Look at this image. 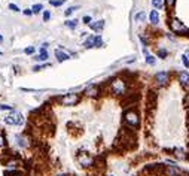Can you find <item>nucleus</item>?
<instances>
[{
    "label": "nucleus",
    "mask_w": 189,
    "mask_h": 176,
    "mask_svg": "<svg viewBox=\"0 0 189 176\" xmlns=\"http://www.w3.org/2000/svg\"><path fill=\"white\" fill-rule=\"evenodd\" d=\"M156 54H158V57H159V58H167V55H168V52H167V49H158V52H156Z\"/></svg>",
    "instance_id": "27"
},
{
    "label": "nucleus",
    "mask_w": 189,
    "mask_h": 176,
    "mask_svg": "<svg viewBox=\"0 0 189 176\" xmlns=\"http://www.w3.org/2000/svg\"><path fill=\"white\" fill-rule=\"evenodd\" d=\"M17 143L21 146V148H27L30 142H28V137L27 136H21V134H18L17 136Z\"/></svg>",
    "instance_id": "15"
},
{
    "label": "nucleus",
    "mask_w": 189,
    "mask_h": 176,
    "mask_svg": "<svg viewBox=\"0 0 189 176\" xmlns=\"http://www.w3.org/2000/svg\"><path fill=\"white\" fill-rule=\"evenodd\" d=\"M110 90H112L113 94H125L127 91V85H125V81L124 79H113L112 84H110Z\"/></svg>",
    "instance_id": "4"
},
{
    "label": "nucleus",
    "mask_w": 189,
    "mask_h": 176,
    "mask_svg": "<svg viewBox=\"0 0 189 176\" xmlns=\"http://www.w3.org/2000/svg\"><path fill=\"white\" fill-rule=\"evenodd\" d=\"M164 175L167 176H185V172L179 169L177 166H168V167H165L164 170Z\"/></svg>",
    "instance_id": "8"
},
{
    "label": "nucleus",
    "mask_w": 189,
    "mask_h": 176,
    "mask_svg": "<svg viewBox=\"0 0 189 176\" xmlns=\"http://www.w3.org/2000/svg\"><path fill=\"white\" fill-rule=\"evenodd\" d=\"M5 124H8V126H23L24 124V117L18 110H12L8 117L5 118Z\"/></svg>",
    "instance_id": "1"
},
{
    "label": "nucleus",
    "mask_w": 189,
    "mask_h": 176,
    "mask_svg": "<svg viewBox=\"0 0 189 176\" xmlns=\"http://www.w3.org/2000/svg\"><path fill=\"white\" fill-rule=\"evenodd\" d=\"M58 176H66V175H58Z\"/></svg>",
    "instance_id": "43"
},
{
    "label": "nucleus",
    "mask_w": 189,
    "mask_h": 176,
    "mask_svg": "<svg viewBox=\"0 0 189 176\" xmlns=\"http://www.w3.org/2000/svg\"><path fill=\"white\" fill-rule=\"evenodd\" d=\"M173 154H174V157H177L179 160H186L188 158V155H186V152L180 149V148H176V149H173Z\"/></svg>",
    "instance_id": "17"
},
{
    "label": "nucleus",
    "mask_w": 189,
    "mask_h": 176,
    "mask_svg": "<svg viewBox=\"0 0 189 176\" xmlns=\"http://www.w3.org/2000/svg\"><path fill=\"white\" fill-rule=\"evenodd\" d=\"M179 81H180V84L183 85V87L188 88L189 87V73L188 72H180V73H179Z\"/></svg>",
    "instance_id": "13"
},
{
    "label": "nucleus",
    "mask_w": 189,
    "mask_h": 176,
    "mask_svg": "<svg viewBox=\"0 0 189 176\" xmlns=\"http://www.w3.org/2000/svg\"><path fill=\"white\" fill-rule=\"evenodd\" d=\"M136 21H138V23L146 21V12H138V14H136Z\"/></svg>",
    "instance_id": "24"
},
{
    "label": "nucleus",
    "mask_w": 189,
    "mask_h": 176,
    "mask_svg": "<svg viewBox=\"0 0 189 176\" xmlns=\"http://www.w3.org/2000/svg\"><path fill=\"white\" fill-rule=\"evenodd\" d=\"M55 57H57V60H58V61H66V60L72 58V57H70L66 51H61V49H55Z\"/></svg>",
    "instance_id": "11"
},
{
    "label": "nucleus",
    "mask_w": 189,
    "mask_h": 176,
    "mask_svg": "<svg viewBox=\"0 0 189 176\" xmlns=\"http://www.w3.org/2000/svg\"><path fill=\"white\" fill-rule=\"evenodd\" d=\"M0 110H9V112H12L14 108H12V106H9V105H0Z\"/></svg>",
    "instance_id": "31"
},
{
    "label": "nucleus",
    "mask_w": 189,
    "mask_h": 176,
    "mask_svg": "<svg viewBox=\"0 0 189 176\" xmlns=\"http://www.w3.org/2000/svg\"><path fill=\"white\" fill-rule=\"evenodd\" d=\"M0 42H3V36L2 34H0Z\"/></svg>",
    "instance_id": "41"
},
{
    "label": "nucleus",
    "mask_w": 189,
    "mask_h": 176,
    "mask_svg": "<svg viewBox=\"0 0 189 176\" xmlns=\"http://www.w3.org/2000/svg\"><path fill=\"white\" fill-rule=\"evenodd\" d=\"M24 15H26V17H30V15H33V11H31V9H24Z\"/></svg>",
    "instance_id": "39"
},
{
    "label": "nucleus",
    "mask_w": 189,
    "mask_h": 176,
    "mask_svg": "<svg viewBox=\"0 0 189 176\" xmlns=\"http://www.w3.org/2000/svg\"><path fill=\"white\" fill-rule=\"evenodd\" d=\"M80 94H77V92H70V94H66V96H63L58 99L60 101V105H66V106H73V105H77L79 101H80Z\"/></svg>",
    "instance_id": "3"
},
{
    "label": "nucleus",
    "mask_w": 189,
    "mask_h": 176,
    "mask_svg": "<svg viewBox=\"0 0 189 176\" xmlns=\"http://www.w3.org/2000/svg\"><path fill=\"white\" fill-rule=\"evenodd\" d=\"M36 60H39V61H46L48 60V52H46V48H40L39 49V55L37 57H35Z\"/></svg>",
    "instance_id": "18"
},
{
    "label": "nucleus",
    "mask_w": 189,
    "mask_h": 176,
    "mask_svg": "<svg viewBox=\"0 0 189 176\" xmlns=\"http://www.w3.org/2000/svg\"><path fill=\"white\" fill-rule=\"evenodd\" d=\"M24 52H26L27 55H31V54H35L36 52V49H35V46H28V48L24 49Z\"/></svg>",
    "instance_id": "30"
},
{
    "label": "nucleus",
    "mask_w": 189,
    "mask_h": 176,
    "mask_svg": "<svg viewBox=\"0 0 189 176\" xmlns=\"http://www.w3.org/2000/svg\"><path fill=\"white\" fill-rule=\"evenodd\" d=\"M98 92H100V88H98L97 85H91V87H88V88H86L85 94L88 96V97H97V96H98Z\"/></svg>",
    "instance_id": "10"
},
{
    "label": "nucleus",
    "mask_w": 189,
    "mask_h": 176,
    "mask_svg": "<svg viewBox=\"0 0 189 176\" xmlns=\"http://www.w3.org/2000/svg\"><path fill=\"white\" fill-rule=\"evenodd\" d=\"M186 57H189V49L186 51Z\"/></svg>",
    "instance_id": "42"
},
{
    "label": "nucleus",
    "mask_w": 189,
    "mask_h": 176,
    "mask_svg": "<svg viewBox=\"0 0 189 176\" xmlns=\"http://www.w3.org/2000/svg\"><path fill=\"white\" fill-rule=\"evenodd\" d=\"M143 52H145V55H146V57H145V58H146V63H147V64H150V66H154L155 63H156V60H155V57L152 55V54H149V52H147L146 48L143 49Z\"/></svg>",
    "instance_id": "19"
},
{
    "label": "nucleus",
    "mask_w": 189,
    "mask_h": 176,
    "mask_svg": "<svg viewBox=\"0 0 189 176\" xmlns=\"http://www.w3.org/2000/svg\"><path fill=\"white\" fill-rule=\"evenodd\" d=\"M31 11H33V14H39V12L43 11V5L42 3H36V5L31 6Z\"/></svg>",
    "instance_id": "23"
},
{
    "label": "nucleus",
    "mask_w": 189,
    "mask_h": 176,
    "mask_svg": "<svg viewBox=\"0 0 189 176\" xmlns=\"http://www.w3.org/2000/svg\"><path fill=\"white\" fill-rule=\"evenodd\" d=\"M85 48H94V36H88V39L84 43Z\"/></svg>",
    "instance_id": "21"
},
{
    "label": "nucleus",
    "mask_w": 189,
    "mask_h": 176,
    "mask_svg": "<svg viewBox=\"0 0 189 176\" xmlns=\"http://www.w3.org/2000/svg\"><path fill=\"white\" fill-rule=\"evenodd\" d=\"M170 28H171L173 32H176V33H183V32H189L188 28L183 25L180 19H177V18H174L171 19V23H170Z\"/></svg>",
    "instance_id": "7"
},
{
    "label": "nucleus",
    "mask_w": 189,
    "mask_h": 176,
    "mask_svg": "<svg viewBox=\"0 0 189 176\" xmlns=\"http://www.w3.org/2000/svg\"><path fill=\"white\" fill-rule=\"evenodd\" d=\"M89 27L94 30V32H97V33H100L101 30L104 28V21L103 19H100V21H95V23H91L89 24Z\"/></svg>",
    "instance_id": "14"
},
{
    "label": "nucleus",
    "mask_w": 189,
    "mask_h": 176,
    "mask_svg": "<svg viewBox=\"0 0 189 176\" xmlns=\"http://www.w3.org/2000/svg\"><path fill=\"white\" fill-rule=\"evenodd\" d=\"M6 146V140H5V136L0 133V148H5Z\"/></svg>",
    "instance_id": "35"
},
{
    "label": "nucleus",
    "mask_w": 189,
    "mask_h": 176,
    "mask_svg": "<svg viewBox=\"0 0 189 176\" xmlns=\"http://www.w3.org/2000/svg\"><path fill=\"white\" fill-rule=\"evenodd\" d=\"M51 19V12L49 11H45L43 12V21H49Z\"/></svg>",
    "instance_id": "32"
},
{
    "label": "nucleus",
    "mask_w": 189,
    "mask_h": 176,
    "mask_svg": "<svg viewBox=\"0 0 189 176\" xmlns=\"http://www.w3.org/2000/svg\"><path fill=\"white\" fill-rule=\"evenodd\" d=\"M76 9H77V6H70V8L67 9L66 12H64V15H66V17H70V15H72V14H73Z\"/></svg>",
    "instance_id": "29"
},
{
    "label": "nucleus",
    "mask_w": 189,
    "mask_h": 176,
    "mask_svg": "<svg viewBox=\"0 0 189 176\" xmlns=\"http://www.w3.org/2000/svg\"><path fill=\"white\" fill-rule=\"evenodd\" d=\"M149 19H150V23H152V24H158V23H159V14H158V11H156V9H152V11H150V14H149Z\"/></svg>",
    "instance_id": "16"
},
{
    "label": "nucleus",
    "mask_w": 189,
    "mask_h": 176,
    "mask_svg": "<svg viewBox=\"0 0 189 176\" xmlns=\"http://www.w3.org/2000/svg\"><path fill=\"white\" fill-rule=\"evenodd\" d=\"M49 3H51V6H55V8H58V6H63V5L66 3V0H51Z\"/></svg>",
    "instance_id": "26"
},
{
    "label": "nucleus",
    "mask_w": 189,
    "mask_h": 176,
    "mask_svg": "<svg viewBox=\"0 0 189 176\" xmlns=\"http://www.w3.org/2000/svg\"><path fill=\"white\" fill-rule=\"evenodd\" d=\"M182 63H183V66L186 67V69L189 67V60H188V57H186V55H182Z\"/></svg>",
    "instance_id": "34"
},
{
    "label": "nucleus",
    "mask_w": 189,
    "mask_h": 176,
    "mask_svg": "<svg viewBox=\"0 0 189 176\" xmlns=\"http://www.w3.org/2000/svg\"><path fill=\"white\" fill-rule=\"evenodd\" d=\"M94 46L95 48L103 46V39H101V36H94Z\"/></svg>",
    "instance_id": "25"
},
{
    "label": "nucleus",
    "mask_w": 189,
    "mask_h": 176,
    "mask_svg": "<svg viewBox=\"0 0 189 176\" xmlns=\"http://www.w3.org/2000/svg\"><path fill=\"white\" fill-rule=\"evenodd\" d=\"M77 24H79L77 19H67V21H64V25L69 27V28H76Z\"/></svg>",
    "instance_id": "20"
},
{
    "label": "nucleus",
    "mask_w": 189,
    "mask_h": 176,
    "mask_svg": "<svg viewBox=\"0 0 189 176\" xmlns=\"http://www.w3.org/2000/svg\"><path fill=\"white\" fill-rule=\"evenodd\" d=\"M77 163L80 164V166H84V167H86V166H91V164H94V160H92V157H89L86 152H79L77 154Z\"/></svg>",
    "instance_id": "6"
},
{
    "label": "nucleus",
    "mask_w": 189,
    "mask_h": 176,
    "mask_svg": "<svg viewBox=\"0 0 189 176\" xmlns=\"http://www.w3.org/2000/svg\"><path fill=\"white\" fill-rule=\"evenodd\" d=\"M168 79H170V75H168L167 72H158V73L155 75V81L159 85H165L168 82Z\"/></svg>",
    "instance_id": "9"
},
{
    "label": "nucleus",
    "mask_w": 189,
    "mask_h": 176,
    "mask_svg": "<svg viewBox=\"0 0 189 176\" xmlns=\"http://www.w3.org/2000/svg\"><path fill=\"white\" fill-rule=\"evenodd\" d=\"M0 54H2V52H0Z\"/></svg>",
    "instance_id": "45"
},
{
    "label": "nucleus",
    "mask_w": 189,
    "mask_h": 176,
    "mask_svg": "<svg viewBox=\"0 0 189 176\" xmlns=\"http://www.w3.org/2000/svg\"><path fill=\"white\" fill-rule=\"evenodd\" d=\"M164 170H165V167H164L162 164H159V163L147 164L146 167L143 169L145 173H150V175H161V173H164Z\"/></svg>",
    "instance_id": "5"
},
{
    "label": "nucleus",
    "mask_w": 189,
    "mask_h": 176,
    "mask_svg": "<svg viewBox=\"0 0 189 176\" xmlns=\"http://www.w3.org/2000/svg\"><path fill=\"white\" fill-rule=\"evenodd\" d=\"M5 164H6L9 169H15V167H18L19 164H23V163H21V160H18V158H6L5 160Z\"/></svg>",
    "instance_id": "12"
},
{
    "label": "nucleus",
    "mask_w": 189,
    "mask_h": 176,
    "mask_svg": "<svg viewBox=\"0 0 189 176\" xmlns=\"http://www.w3.org/2000/svg\"><path fill=\"white\" fill-rule=\"evenodd\" d=\"M9 9H10V11H14V12H19V8H18L17 5H14V3H10V5H9Z\"/></svg>",
    "instance_id": "36"
},
{
    "label": "nucleus",
    "mask_w": 189,
    "mask_h": 176,
    "mask_svg": "<svg viewBox=\"0 0 189 176\" xmlns=\"http://www.w3.org/2000/svg\"><path fill=\"white\" fill-rule=\"evenodd\" d=\"M124 119H125V122H127L129 127H133V128H137V127L140 126V117H138V114L134 109L127 110L125 115H124Z\"/></svg>",
    "instance_id": "2"
},
{
    "label": "nucleus",
    "mask_w": 189,
    "mask_h": 176,
    "mask_svg": "<svg viewBox=\"0 0 189 176\" xmlns=\"http://www.w3.org/2000/svg\"><path fill=\"white\" fill-rule=\"evenodd\" d=\"M165 163H167L168 166H176V161H173V160H165Z\"/></svg>",
    "instance_id": "40"
},
{
    "label": "nucleus",
    "mask_w": 189,
    "mask_h": 176,
    "mask_svg": "<svg viewBox=\"0 0 189 176\" xmlns=\"http://www.w3.org/2000/svg\"><path fill=\"white\" fill-rule=\"evenodd\" d=\"M152 6L155 9H161L162 8V0H152Z\"/></svg>",
    "instance_id": "28"
},
{
    "label": "nucleus",
    "mask_w": 189,
    "mask_h": 176,
    "mask_svg": "<svg viewBox=\"0 0 189 176\" xmlns=\"http://www.w3.org/2000/svg\"><path fill=\"white\" fill-rule=\"evenodd\" d=\"M82 21H84L85 24H91V23H92V18H91V15H85V17L82 18Z\"/></svg>",
    "instance_id": "33"
},
{
    "label": "nucleus",
    "mask_w": 189,
    "mask_h": 176,
    "mask_svg": "<svg viewBox=\"0 0 189 176\" xmlns=\"http://www.w3.org/2000/svg\"><path fill=\"white\" fill-rule=\"evenodd\" d=\"M174 3H176V0H165V5H167L168 8H173Z\"/></svg>",
    "instance_id": "37"
},
{
    "label": "nucleus",
    "mask_w": 189,
    "mask_h": 176,
    "mask_svg": "<svg viewBox=\"0 0 189 176\" xmlns=\"http://www.w3.org/2000/svg\"><path fill=\"white\" fill-rule=\"evenodd\" d=\"M110 176H113V175H110Z\"/></svg>",
    "instance_id": "44"
},
{
    "label": "nucleus",
    "mask_w": 189,
    "mask_h": 176,
    "mask_svg": "<svg viewBox=\"0 0 189 176\" xmlns=\"http://www.w3.org/2000/svg\"><path fill=\"white\" fill-rule=\"evenodd\" d=\"M24 173L19 172V170H6L5 172V176H23Z\"/></svg>",
    "instance_id": "22"
},
{
    "label": "nucleus",
    "mask_w": 189,
    "mask_h": 176,
    "mask_svg": "<svg viewBox=\"0 0 189 176\" xmlns=\"http://www.w3.org/2000/svg\"><path fill=\"white\" fill-rule=\"evenodd\" d=\"M45 67H49V64H43V66H35V67H33V70H36V72H37V70H42V69H45Z\"/></svg>",
    "instance_id": "38"
}]
</instances>
